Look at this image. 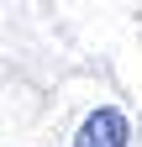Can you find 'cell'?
Listing matches in <instances>:
<instances>
[{
  "label": "cell",
  "instance_id": "obj_1",
  "mask_svg": "<svg viewBox=\"0 0 142 147\" xmlns=\"http://www.w3.org/2000/svg\"><path fill=\"white\" fill-rule=\"evenodd\" d=\"M74 147H132V126H126V116L116 105H100V110L84 116Z\"/></svg>",
  "mask_w": 142,
  "mask_h": 147
}]
</instances>
